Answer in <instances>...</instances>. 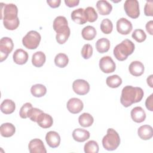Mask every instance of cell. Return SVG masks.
I'll return each instance as SVG.
<instances>
[{
  "mask_svg": "<svg viewBox=\"0 0 153 153\" xmlns=\"http://www.w3.org/2000/svg\"><path fill=\"white\" fill-rule=\"evenodd\" d=\"M1 5V20H3L4 27L10 30L16 29L20 24L19 19L17 16L18 8L14 4H5L2 2Z\"/></svg>",
  "mask_w": 153,
  "mask_h": 153,
  "instance_id": "obj_1",
  "label": "cell"
},
{
  "mask_svg": "<svg viewBox=\"0 0 153 153\" xmlns=\"http://www.w3.org/2000/svg\"><path fill=\"white\" fill-rule=\"evenodd\" d=\"M143 95V91L140 87L126 85L122 90L120 102L124 107L127 108L133 103L140 102Z\"/></svg>",
  "mask_w": 153,
  "mask_h": 153,
  "instance_id": "obj_2",
  "label": "cell"
},
{
  "mask_svg": "<svg viewBox=\"0 0 153 153\" xmlns=\"http://www.w3.org/2000/svg\"><path fill=\"white\" fill-rule=\"evenodd\" d=\"M134 50V44L130 39H126L114 48V56L119 61L126 60Z\"/></svg>",
  "mask_w": 153,
  "mask_h": 153,
  "instance_id": "obj_3",
  "label": "cell"
},
{
  "mask_svg": "<svg viewBox=\"0 0 153 153\" xmlns=\"http://www.w3.org/2000/svg\"><path fill=\"white\" fill-rule=\"evenodd\" d=\"M120 144V137L118 133L113 128L107 130L106 134L102 139V145L107 151L115 150Z\"/></svg>",
  "mask_w": 153,
  "mask_h": 153,
  "instance_id": "obj_4",
  "label": "cell"
},
{
  "mask_svg": "<svg viewBox=\"0 0 153 153\" xmlns=\"http://www.w3.org/2000/svg\"><path fill=\"white\" fill-rule=\"evenodd\" d=\"M41 35L35 30H30L22 39L23 45L27 49H36L41 41Z\"/></svg>",
  "mask_w": 153,
  "mask_h": 153,
  "instance_id": "obj_5",
  "label": "cell"
},
{
  "mask_svg": "<svg viewBox=\"0 0 153 153\" xmlns=\"http://www.w3.org/2000/svg\"><path fill=\"white\" fill-rule=\"evenodd\" d=\"M14 48L13 40L8 37H3L0 40V62L5 60Z\"/></svg>",
  "mask_w": 153,
  "mask_h": 153,
  "instance_id": "obj_6",
  "label": "cell"
},
{
  "mask_svg": "<svg viewBox=\"0 0 153 153\" xmlns=\"http://www.w3.org/2000/svg\"><path fill=\"white\" fill-rule=\"evenodd\" d=\"M124 9L126 14L132 19H136L140 15L139 4L137 0H126Z\"/></svg>",
  "mask_w": 153,
  "mask_h": 153,
  "instance_id": "obj_7",
  "label": "cell"
},
{
  "mask_svg": "<svg viewBox=\"0 0 153 153\" xmlns=\"http://www.w3.org/2000/svg\"><path fill=\"white\" fill-rule=\"evenodd\" d=\"M99 67L103 72L109 74L115 71L116 65L110 56H106L100 59Z\"/></svg>",
  "mask_w": 153,
  "mask_h": 153,
  "instance_id": "obj_8",
  "label": "cell"
},
{
  "mask_svg": "<svg viewBox=\"0 0 153 153\" xmlns=\"http://www.w3.org/2000/svg\"><path fill=\"white\" fill-rule=\"evenodd\" d=\"M72 88L76 94L85 95L90 91V84L84 79H78L73 82Z\"/></svg>",
  "mask_w": 153,
  "mask_h": 153,
  "instance_id": "obj_9",
  "label": "cell"
},
{
  "mask_svg": "<svg viewBox=\"0 0 153 153\" xmlns=\"http://www.w3.org/2000/svg\"><path fill=\"white\" fill-rule=\"evenodd\" d=\"M133 26L130 21L124 17L120 18L117 22V30L121 35H128L131 32Z\"/></svg>",
  "mask_w": 153,
  "mask_h": 153,
  "instance_id": "obj_10",
  "label": "cell"
},
{
  "mask_svg": "<svg viewBox=\"0 0 153 153\" xmlns=\"http://www.w3.org/2000/svg\"><path fill=\"white\" fill-rule=\"evenodd\" d=\"M68 110L72 114L79 113L83 109L84 104L82 100L78 98L73 97L70 99L66 104Z\"/></svg>",
  "mask_w": 153,
  "mask_h": 153,
  "instance_id": "obj_11",
  "label": "cell"
},
{
  "mask_svg": "<svg viewBox=\"0 0 153 153\" xmlns=\"http://www.w3.org/2000/svg\"><path fill=\"white\" fill-rule=\"evenodd\" d=\"M29 151L30 153H46L47 150L43 142L39 139L31 140L28 145Z\"/></svg>",
  "mask_w": 153,
  "mask_h": 153,
  "instance_id": "obj_12",
  "label": "cell"
},
{
  "mask_svg": "<svg viewBox=\"0 0 153 153\" xmlns=\"http://www.w3.org/2000/svg\"><path fill=\"white\" fill-rule=\"evenodd\" d=\"M45 140L50 147L56 148L60 145V136L57 132L54 131H50L46 134Z\"/></svg>",
  "mask_w": 153,
  "mask_h": 153,
  "instance_id": "obj_13",
  "label": "cell"
},
{
  "mask_svg": "<svg viewBox=\"0 0 153 153\" xmlns=\"http://www.w3.org/2000/svg\"><path fill=\"white\" fill-rule=\"evenodd\" d=\"M131 119L136 123H140L145 121L146 118V113L143 109L140 106L133 108L130 112Z\"/></svg>",
  "mask_w": 153,
  "mask_h": 153,
  "instance_id": "obj_14",
  "label": "cell"
},
{
  "mask_svg": "<svg viewBox=\"0 0 153 153\" xmlns=\"http://www.w3.org/2000/svg\"><path fill=\"white\" fill-rule=\"evenodd\" d=\"M128 71L132 75L139 76L143 74L145 67L143 64L140 61H133L130 64Z\"/></svg>",
  "mask_w": 153,
  "mask_h": 153,
  "instance_id": "obj_15",
  "label": "cell"
},
{
  "mask_svg": "<svg viewBox=\"0 0 153 153\" xmlns=\"http://www.w3.org/2000/svg\"><path fill=\"white\" fill-rule=\"evenodd\" d=\"M36 123L41 127L43 128H48L52 126L53 120L51 115L43 112L39 115Z\"/></svg>",
  "mask_w": 153,
  "mask_h": 153,
  "instance_id": "obj_16",
  "label": "cell"
},
{
  "mask_svg": "<svg viewBox=\"0 0 153 153\" xmlns=\"http://www.w3.org/2000/svg\"><path fill=\"white\" fill-rule=\"evenodd\" d=\"M13 60L14 63L17 65H24L28 60V54L22 48L17 49L13 56Z\"/></svg>",
  "mask_w": 153,
  "mask_h": 153,
  "instance_id": "obj_17",
  "label": "cell"
},
{
  "mask_svg": "<svg viewBox=\"0 0 153 153\" xmlns=\"http://www.w3.org/2000/svg\"><path fill=\"white\" fill-rule=\"evenodd\" d=\"M56 32L57 33L56 39L57 43H59V44H63L68 39L70 36L71 30L69 26H66L63 28L59 29Z\"/></svg>",
  "mask_w": 153,
  "mask_h": 153,
  "instance_id": "obj_18",
  "label": "cell"
},
{
  "mask_svg": "<svg viewBox=\"0 0 153 153\" xmlns=\"http://www.w3.org/2000/svg\"><path fill=\"white\" fill-rule=\"evenodd\" d=\"M90 134L88 131L78 128L75 129L72 132L73 139L78 142H83L89 139Z\"/></svg>",
  "mask_w": 153,
  "mask_h": 153,
  "instance_id": "obj_19",
  "label": "cell"
},
{
  "mask_svg": "<svg viewBox=\"0 0 153 153\" xmlns=\"http://www.w3.org/2000/svg\"><path fill=\"white\" fill-rule=\"evenodd\" d=\"M71 19L76 23L84 25L87 21L85 17L84 9L79 8L74 10L71 13Z\"/></svg>",
  "mask_w": 153,
  "mask_h": 153,
  "instance_id": "obj_20",
  "label": "cell"
},
{
  "mask_svg": "<svg viewBox=\"0 0 153 153\" xmlns=\"http://www.w3.org/2000/svg\"><path fill=\"white\" fill-rule=\"evenodd\" d=\"M96 8L99 13L102 16L109 14L112 10L111 4L105 0L98 1L96 3Z\"/></svg>",
  "mask_w": 153,
  "mask_h": 153,
  "instance_id": "obj_21",
  "label": "cell"
},
{
  "mask_svg": "<svg viewBox=\"0 0 153 153\" xmlns=\"http://www.w3.org/2000/svg\"><path fill=\"white\" fill-rule=\"evenodd\" d=\"M137 134L142 140H149L153 136L152 127L149 125H143L139 127Z\"/></svg>",
  "mask_w": 153,
  "mask_h": 153,
  "instance_id": "obj_22",
  "label": "cell"
},
{
  "mask_svg": "<svg viewBox=\"0 0 153 153\" xmlns=\"http://www.w3.org/2000/svg\"><path fill=\"white\" fill-rule=\"evenodd\" d=\"M16 132L15 126L10 123H5L1 124L0 127V133L2 136L5 137H10L12 136Z\"/></svg>",
  "mask_w": 153,
  "mask_h": 153,
  "instance_id": "obj_23",
  "label": "cell"
},
{
  "mask_svg": "<svg viewBox=\"0 0 153 153\" xmlns=\"http://www.w3.org/2000/svg\"><path fill=\"white\" fill-rule=\"evenodd\" d=\"M46 60V56L42 51H37L35 52L32 57V65L36 67L40 68L42 67L45 63Z\"/></svg>",
  "mask_w": 153,
  "mask_h": 153,
  "instance_id": "obj_24",
  "label": "cell"
},
{
  "mask_svg": "<svg viewBox=\"0 0 153 153\" xmlns=\"http://www.w3.org/2000/svg\"><path fill=\"white\" fill-rule=\"evenodd\" d=\"M16 109L15 103L10 99H5L1 104V111L5 114H12Z\"/></svg>",
  "mask_w": 153,
  "mask_h": 153,
  "instance_id": "obj_25",
  "label": "cell"
},
{
  "mask_svg": "<svg viewBox=\"0 0 153 153\" xmlns=\"http://www.w3.org/2000/svg\"><path fill=\"white\" fill-rule=\"evenodd\" d=\"M96 48L100 53H106L110 48V41L106 38H102L97 41Z\"/></svg>",
  "mask_w": 153,
  "mask_h": 153,
  "instance_id": "obj_26",
  "label": "cell"
},
{
  "mask_svg": "<svg viewBox=\"0 0 153 153\" xmlns=\"http://www.w3.org/2000/svg\"><path fill=\"white\" fill-rule=\"evenodd\" d=\"M78 122L81 126L84 127H88L93 124L94 118L89 113L84 112L78 117Z\"/></svg>",
  "mask_w": 153,
  "mask_h": 153,
  "instance_id": "obj_27",
  "label": "cell"
},
{
  "mask_svg": "<svg viewBox=\"0 0 153 153\" xmlns=\"http://www.w3.org/2000/svg\"><path fill=\"white\" fill-rule=\"evenodd\" d=\"M81 35L84 39L91 41L96 36V30L92 26H87L82 29Z\"/></svg>",
  "mask_w": 153,
  "mask_h": 153,
  "instance_id": "obj_28",
  "label": "cell"
},
{
  "mask_svg": "<svg viewBox=\"0 0 153 153\" xmlns=\"http://www.w3.org/2000/svg\"><path fill=\"white\" fill-rule=\"evenodd\" d=\"M31 94L36 97H41L47 93V88L45 85L41 84H36L31 87Z\"/></svg>",
  "mask_w": 153,
  "mask_h": 153,
  "instance_id": "obj_29",
  "label": "cell"
},
{
  "mask_svg": "<svg viewBox=\"0 0 153 153\" xmlns=\"http://www.w3.org/2000/svg\"><path fill=\"white\" fill-rule=\"evenodd\" d=\"M69 62V59L66 54L64 53L57 54L54 58L55 65L60 68L66 67Z\"/></svg>",
  "mask_w": 153,
  "mask_h": 153,
  "instance_id": "obj_30",
  "label": "cell"
},
{
  "mask_svg": "<svg viewBox=\"0 0 153 153\" xmlns=\"http://www.w3.org/2000/svg\"><path fill=\"white\" fill-rule=\"evenodd\" d=\"M106 83L111 88H117L122 84V79L117 75H113L106 78Z\"/></svg>",
  "mask_w": 153,
  "mask_h": 153,
  "instance_id": "obj_31",
  "label": "cell"
},
{
  "mask_svg": "<svg viewBox=\"0 0 153 153\" xmlns=\"http://www.w3.org/2000/svg\"><path fill=\"white\" fill-rule=\"evenodd\" d=\"M85 17L87 22H94L98 17V15L94 8L92 7H88L84 10Z\"/></svg>",
  "mask_w": 153,
  "mask_h": 153,
  "instance_id": "obj_32",
  "label": "cell"
},
{
  "mask_svg": "<svg viewBox=\"0 0 153 153\" xmlns=\"http://www.w3.org/2000/svg\"><path fill=\"white\" fill-rule=\"evenodd\" d=\"M53 29L54 31H57L59 29L64 27L65 26H68V21L65 17L64 16H57L55 18L53 21Z\"/></svg>",
  "mask_w": 153,
  "mask_h": 153,
  "instance_id": "obj_33",
  "label": "cell"
},
{
  "mask_svg": "<svg viewBox=\"0 0 153 153\" xmlns=\"http://www.w3.org/2000/svg\"><path fill=\"white\" fill-rule=\"evenodd\" d=\"M99 147L97 142L90 140L87 142L84 146V150L85 153H97Z\"/></svg>",
  "mask_w": 153,
  "mask_h": 153,
  "instance_id": "obj_34",
  "label": "cell"
},
{
  "mask_svg": "<svg viewBox=\"0 0 153 153\" xmlns=\"http://www.w3.org/2000/svg\"><path fill=\"white\" fill-rule=\"evenodd\" d=\"M100 29L105 34H109L113 29V25L112 22L108 19H103L100 24Z\"/></svg>",
  "mask_w": 153,
  "mask_h": 153,
  "instance_id": "obj_35",
  "label": "cell"
},
{
  "mask_svg": "<svg viewBox=\"0 0 153 153\" xmlns=\"http://www.w3.org/2000/svg\"><path fill=\"white\" fill-rule=\"evenodd\" d=\"M132 38L137 42H142L146 38V35L145 32L140 29H135L131 35Z\"/></svg>",
  "mask_w": 153,
  "mask_h": 153,
  "instance_id": "obj_36",
  "label": "cell"
},
{
  "mask_svg": "<svg viewBox=\"0 0 153 153\" xmlns=\"http://www.w3.org/2000/svg\"><path fill=\"white\" fill-rule=\"evenodd\" d=\"M93 54V47L89 44H84L81 49V56L84 59H88Z\"/></svg>",
  "mask_w": 153,
  "mask_h": 153,
  "instance_id": "obj_37",
  "label": "cell"
},
{
  "mask_svg": "<svg viewBox=\"0 0 153 153\" xmlns=\"http://www.w3.org/2000/svg\"><path fill=\"white\" fill-rule=\"evenodd\" d=\"M32 108H33L32 105L30 103L27 102L25 103L20 108V110L19 112L20 117L23 119L28 118V113Z\"/></svg>",
  "mask_w": 153,
  "mask_h": 153,
  "instance_id": "obj_38",
  "label": "cell"
},
{
  "mask_svg": "<svg viewBox=\"0 0 153 153\" xmlns=\"http://www.w3.org/2000/svg\"><path fill=\"white\" fill-rule=\"evenodd\" d=\"M43 111L36 108H32L28 113V118L33 122H36L39 115L42 113Z\"/></svg>",
  "mask_w": 153,
  "mask_h": 153,
  "instance_id": "obj_39",
  "label": "cell"
},
{
  "mask_svg": "<svg viewBox=\"0 0 153 153\" xmlns=\"http://www.w3.org/2000/svg\"><path fill=\"white\" fill-rule=\"evenodd\" d=\"M144 13L146 16H153V2L146 1L144 7Z\"/></svg>",
  "mask_w": 153,
  "mask_h": 153,
  "instance_id": "obj_40",
  "label": "cell"
},
{
  "mask_svg": "<svg viewBox=\"0 0 153 153\" xmlns=\"http://www.w3.org/2000/svg\"><path fill=\"white\" fill-rule=\"evenodd\" d=\"M145 106L149 111H153V94H151L148 97H147L145 101Z\"/></svg>",
  "mask_w": 153,
  "mask_h": 153,
  "instance_id": "obj_41",
  "label": "cell"
},
{
  "mask_svg": "<svg viewBox=\"0 0 153 153\" xmlns=\"http://www.w3.org/2000/svg\"><path fill=\"white\" fill-rule=\"evenodd\" d=\"M47 3L49 5V6L51 8H55L59 7L60 5L61 1L60 0H47Z\"/></svg>",
  "mask_w": 153,
  "mask_h": 153,
  "instance_id": "obj_42",
  "label": "cell"
},
{
  "mask_svg": "<svg viewBox=\"0 0 153 153\" xmlns=\"http://www.w3.org/2000/svg\"><path fill=\"white\" fill-rule=\"evenodd\" d=\"M65 3L66 5V6L69 7H74L77 6L79 3V0H65Z\"/></svg>",
  "mask_w": 153,
  "mask_h": 153,
  "instance_id": "obj_43",
  "label": "cell"
},
{
  "mask_svg": "<svg viewBox=\"0 0 153 153\" xmlns=\"http://www.w3.org/2000/svg\"><path fill=\"white\" fill-rule=\"evenodd\" d=\"M146 30L148 33L152 35H153V21L150 20L146 24Z\"/></svg>",
  "mask_w": 153,
  "mask_h": 153,
  "instance_id": "obj_44",
  "label": "cell"
},
{
  "mask_svg": "<svg viewBox=\"0 0 153 153\" xmlns=\"http://www.w3.org/2000/svg\"><path fill=\"white\" fill-rule=\"evenodd\" d=\"M152 78H153V75H149V76L147 78V79H146L147 84H148V85H149L150 87H151V88L153 87V84H152V81H153V79H152Z\"/></svg>",
  "mask_w": 153,
  "mask_h": 153,
  "instance_id": "obj_45",
  "label": "cell"
}]
</instances>
